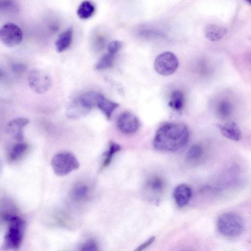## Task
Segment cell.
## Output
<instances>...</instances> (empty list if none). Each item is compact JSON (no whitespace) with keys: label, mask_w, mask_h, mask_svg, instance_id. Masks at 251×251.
<instances>
[{"label":"cell","mask_w":251,"mask_h":251,"mask_svg":"<svg viewBox=\"0 0 251 251\" xmlns=\"http://www.w3.org/2000/svg\"><path fill=\"white\" fill-rule=\"evenodd\" d=\"M243 218L234 212H227L220 215L217 221V228L220 233L228 238L239 236L244 229Z\"/></svg>","instance_id":"obj_3"},{"label":"cell","mask_w":251,"mask_h":251,"mask_svg":"<svg viewBox=\"0 0 251 251\" xmlns=\"http://www.w3.org/2000/svg\"><path fill=\"white\" fill-rule=\"evenodd\" d=\"M119 106L118 103L108 99L99 93L97 107L101 111L108 120L111 119L113 113Z\"/></svg>","instance_id":"obj_14"},{"label":"cell","mask_w":251,"mask_h":251,"mask_svg":"<svg viewBox=\"0 0 251 251\" xmlns=\"http://www.w3.org/2000/svg\"><path fill=\"white\" fill-rule=\"evenodd\" d=\"M98 245L95 240L93 239H90L84 242L80 247L81 251H98Z\"/></svg>","instance_id":"obj_25"},{"label":"cell","mask_w":251,"mask_h":251,"mask_svg":"<svg viewBox=\"0 0 251 251\" xmlns=\"http://www.w3.org/2000/svg\"><path fill=\"white\" fill-rule=\"evenodd\" d=\"M73 33V29L69 28L60 35L55 44L58 53L64 52L70 47L72 42Z\"/></svg>","instance_id":"obj_15"},{"label":"cell","mask_w":251,"mask_h":251,"mask_svg":"<svg viewBox=\"0 0 251 251\" xmlns=\"http://www.w3.org/2000/svg\"><path fill=\"white\" fill-rule=\"evenodd\" d=\"M183 94L181 91H176L172 93L168 105L172 109L179 111L183 109Z\"/></svg>","instance_id":"obj_19"},{"label":"cell","mask_w":251,"mask_h":251,"mask_svg":"<svg viewBox=\"0 0 251 251\" xmlns=\"http://www.w3.org/2000/svg\"><path fill=\"white\" fill-rule=\"evenodd\" d=\"M51 165L57 175L64 176L78 169L80 165L78 159L72 153L62 152L53 157Z\"/></svg>","instance_id":"obj_4"},{"label":"cell","mask_w":251,"mask_h":251,"mask_svg":"<svg viewBox=\"0 0 251 251\" xmlns=\"http://www.w3.org/2000/svg\"></svg>","instance_id":"obj_31"},{"label":"cell","mask_w":251,"mask_h":251,"mask_svg":"<svg viewBox=\"0 0 251 251\" xmlns=\"http://www.w3.org/2000/svg\"><path fill=\"white\" fill-rule=\"evenodd\" d=\"M4 220L9 224L4 247L7 250H18L23 241L25 222L19 216L11 213L5 214Z\"/></svg>","instance_id":"obj_2"},{"label":"cell","mask_w":251,"mask_h":251,"mask_svg":"<svg viewBox=\"0 0 251 251\" xmlns=\"http://www.w3.org/2000/svg\"><path fill=\"white\" fill-rule=\"evenodd\" d=\"M216 126L220 130L221 134L228 139L238 141L242 138L241 132L234 122H231L226 125L218 124Z\"/></svg>","instance_id":"obj_11"},{"label":"cell","mask_w":251,"mask_h":251,"mask_svg":"<svg viewBox=\"0 0 251 251\" xmlns=\"http://www.w3.org/2000/svg\"><path fill=\"white\" fill-rule=\"evenodd\" d=\"M89 188L86 184H79L75 185L71 191V196L77 201L85 199L89 194Z\"/></svg>","instance_id":"obj_20"},{"label":"cell","mask_w":251,"mask_h":251,"mask_svg":"<svg viewBox=\"0 0 251 251\" xmlns=\"http://www.w3.org/2000/svg\"><path fill=\"white\" fill-rule=\"evenodd\" d=\"M155 237L154 236L151 237L148 240H147L145 242L141 244L140 246H139L137 249H136V251H142L147 247H149L150 245H151L155 241Z\"/></svg>","instance_id":"obj_28"},{"label":"cell","mask_w":251,"mask_h":251,"mask_svg":"<svg viewBox=\"0 0 251 251\" xmlns=\"http://www.w3.org/2000/svg\"><path fill=\"white\" fill-rule=\"evenodd\" d=\"M117 126L120 132L125 135H132L136 133L140 126L138 119L133 114L125 112L118 117Z\"/></svg>","instance_id":"obj_8"},{"label":"cell","mask_w":251,"mask_h":251,"mask_svg":"<svg viewBox=\"0 0 251 251\" xmlns=\"http://www.w3.org/2000/svg\"><path fill=\"white\" fill-rule=\"evenodd\" d=\"M150 184L151 188L154 191H160L162 189L163 183L160 179H153Z\"/></svg>","instance_id":"obj_27"},{"label":"cell","mask_w":251,"mask_h":251,"mask_svg":"<svg viewBox=\"0 0 251 251\" xmlns=\"http://www.w3.org/2000/svg\"><path fill=\"white\" fill-rule=\"evenodd\" d=\"M0 40L8 47L17 46L22 43L23 33L21 29L16 24L8 23L0 30Z\"/></svg>","instance_id":"obj_6"},{"label":"cell","mask_w":251,"mask_h":251,"mask_svg":"<svg viewBox=\"0 0 251 251\" xmlns=\"http://www.w3.org/2000/svg\"><path fill=\"white\" fill-rule=\"evenodd\" d=\"M203 154V149L199 145H194L191 146L187 153V158L193 160L200 158Z\"/></svg>","instance_id":"obj_23"},{"label":"cell","mask_w":251,"mask_h":251,"mask_svg":"<svg viewBox=\"0 0 251 251\" xmlns=\"http://www.w3.org/2000/svg\"><path fill=\"white\" fill-rule=\"evenodd\" d=\"M245 1L250 5H251V0H245Z\"/></svg>","instance_id":"obj_30"},{"label":"cell","mask_w":251,"mask_h":251,"mask_svg":"<svg viewBox=\"0 0 251 251\" xmlns=\"http://www.w3.org/2000/svg\"><path fill=\"white\" fill-rule=\"evenodd\" d=\"M122 43L120 41H114L111 43L108 47L109 53L115 55L122 48Z\"/></svg>","instance_id":"obj_26"},{"label":"cell","mask_w":251,"mask_h":251,"mask_svg":"<svg viewBox=\"0 0 251 251\" xmlns=\"http://www.w3.org/2000/svg\"><path fill=\"white\" fill-rule=\"evenodd\" d=\"M29 84L31 89L38 94H43L51 88L52 81L50 76L41 70L32 71L29 77Z\"/></svg>","instance_id":"obj_7"},{"label":"cell","mask_w":251,"mask_h":251,"mask_svg":"<svg viewBox=\"0 0 251 251\" xmlns=\"http://www.w3.org/2000/svg\"><path fill=\"white\" fill-rule=\"evenodd\" d=\"M0 8L6 12H16L18 11L17 4L13 0H1Z\"/></svg>","instance_id":"obj_24"},{"label":"cell","mask_w":251,"mask_h":251,"mask_svg":"<svg viewBox=\"0 0 251 251\" xmlns=\"http://www.w3.org/2000/svg\"><path fill=\"white\" fill-rule=\"evenodd\" d=\"M121 146L117 143L111 141L108 150L105 154V158L102 164L101 169H104L111 163L114 155L121 150Z\"/></svg>","instance_id":"obj_18"},{"label":"cell","mask_w":251,"mask_h":251,"mask_svg":"<svg viewBox=\"0 0 251 251\" xmlns=\"http://www.w3.org/2000/svg\"><path fill=\"white\" fill-rule=\"evenodd\" d=\"M29 123V120L25 118H19L11 121L8 123L7 132L16 140H23V128Z\"/></svg>","instance_id":"obj_9"},{"label":"cell","mask_w":251,"mask_h":251,"mask_svg":"<svg viewBox=\"0 0 251 251\" xmlns=\"http://www.w3.org/2000/svg\"><path fill=\"white\" fill-rule=\"evenodd\" d=\"M232 109V105L229 102L222 101L218 105V113L221 117L225 118L231 114Z\"/></svg>","instance_id":"obj_22"},{"label":"cell","mask_w":251,"mask_h":251,"mask_svg":"<svg viewBox=\"0 0 251 251\" xmlns=\"http://www.w3.org/2000/svg\"><path fill=\"white\" fill-rule=\"evenodd\" d=\"M115 55L110 53L104 55L95 66V69L98 70L108 69L114 64Z\"/></svg>","instance_id":"obj_21"},{"label":"cell","mask_w":251,"mask_h":251,"mask_svg":"<svg viewBox=\"0 0 251 251\" xmlns=\"http://www.w3.org/2000/svg\"><path fill=\"white\" fill-rule=\"evenodd\" d=\"M179 66V61L172 53L166 52L159 55L154 63V68L159 74L168 76L174 74Z\"/></svg>","instance_id":"obj_5"},{"label":"cell","mask_w":251,"mask_h":251,"mask_svg":"<svg viewBox=\"0 0 251 251\" xmlns=\"http://www.w3.org/2000/svg\"><path fill=\"white\" fill-rule=\"evenodd\" d=\"M227 33L226 28L216 24H209L204 30V35L208 40L215 42L221 40Z\"/></svg>","instance_id":"obj_13"},{"label":"cell","mask_w":251,"mask_h":251,"mask_svg":"<svg viewBox=\"0 0 251 251\" xmlns=\"http://www.w3.org/2000/svg\"><path fill=\"white\" fill-rule=\"evenodd\" d=\"M13 69L16 72H22L25 69V67L21 64H15L13 66Z\"/></svg>","instance_id":"obj_29"},{"label":"cell","mask_w":251,"mask_h":251,"mask_svg":"<svg viewBox=\"0 0 251 251\" xmlns=\"http://www.w3.org/2000/svg\"><path fill=\"white\" fill-rule=\"evenodd\" d=\"M91 111L82 104L78 98L69 105L67 114L69 118L76 119L87 116Z\"/></svg>","instance_id":"obj_12"},{"label":"cell","mask_w":251,"mask_h":251,"mask_svg":"<svg viewBox=\"0 0 251 251\" xmlns=\"http://www.w3.org/2000/svg\"><path fill=\"white\" fill-rule=\"evenodd\" d=\"M28 149V146L25 143H18L12 148L9 155V160L11 162L19 160L25 154Z\"/></svg>","instance_id":"obj_17"},{"label":"cell","mask_w":251,"mask_h":251,"mask_svg":"<svg viewBox=\"0 0 251 251\" xmlns=\"http://www.w3.org/2000/svg\"><path fill=\"white\" fill-rule=\"evenodd\" d=\"M95 12V7L93 4L89 1L82 2L77 10L78 17L83 20L91 18Z\"/></svg>","instance_id":"obj_16"},{"label":"cell","mask_w":251,"mask_h":251,"mask_svg":"<svg viewBox=\"0 0 251 251\" xmlns=\"http://www.w3.org/2000/svg\"><path fill=\"white\" fill-rule=\"evenodd\" d=\"M189 132L184 124L166 123L157 131L153 140L154 148L160 151L175 152L187 143Z\"/></svg>","instance_id":"obj_1"},{"label":"cell","mask_w":251,"mask_h":251,"mask_svg":"<svg viewBox=\"0 0 251 251\" xmlns=\"http://www.w3.org/2000/svg\"><path fill=\"white\" fill-rule=\"evenodd\" d=\"M192 196L191 188L185 184L177 185L173 191V197L179 207H183L189 203Z\"/></svg>","instance_id":"obj_10"}]
</instances>
